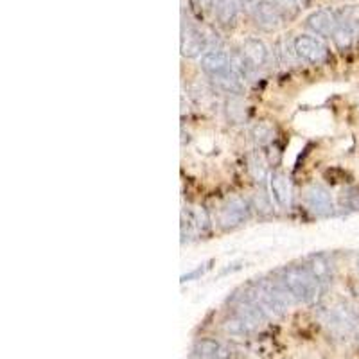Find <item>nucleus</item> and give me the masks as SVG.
<instances>
[{"label":"nucleus","instance_id":"obj_1","mask_svg":"<svg viewBox=\"0 0 359 359\" xmlns=\"http://www.w3.org/2000/svg\"><path fill=\"white\" fill-rule=\"evenodd\" d=\"M278 278L290 290L297 302H313L314 298L318 297L320 287H322V284L311 275L306 264L286 266L278 271Z\"/></svg>","mask_w":359,"mask_h":359},{"label":"nucleus","instance_id":"obj_2","mask_svg":"<svg viewBox=\"0 0 359 359\" xmlns=\"http://www.w3.org/2000/svg\"><path fill=\"white\" fill-rule=\"evenodd\" d=\"M323 322L329 325V329L338 334H351V332L358 331L359 327V316L352 307L345 306V304H338L323 313Z\"/></svg>","mask_w":359,"mask_h":359},{"label":"nucleus","instance_id":"obj_3","mask_svg":"<svg viewBox=\"0 0 359 359\" xmlns=\"http://www.w3.org/2000/svg\"><path fill=\"white\" fill-rule=\"evenodd\" d=\"M294 50H297L298 60L311 63V65H318L327 57V45L320 38L311 36V34H300L293 40Z\"/></svg>","mask_w":359,"mask_h":359},{"label":"nucleus","instance_id":"obj_4","mask_svg":"<svg viewBox=\"0 0 359 359\" xmlns=\"http://www.w3.org/2000/svg\"><path fill=\"white\" fill-rule=\"evenodd\" d=\"M252 205L245 198H232L219 210V224L223 229H236L250 219Z\"/></svg>","mask_w":359,"mask_h":359},{"label":"nucleus","instance_id":"obj_5","mask_svg":"<svg viewBox=\"0 0 359 359\" xmlns=\"http://www.w3.org/2000/svg\"><path fill=\"white\" fill-rule=\"evenodd\" d=\"M339 20H341V13L334 11V9L323 8L318 9V11L311 13L309 17H307V27L313 31L316 36H332L334 33V29L338 27Z\"/></svg>","mask_w":359,"mask_h":359},{"label":"nucleus","instance_id":"obj_6","mask_svg":"<svg viewBox=\"0 0 359 359\" xmlns=\"http://www.w3.org/2000/svg\"><path fill=\"white\" fill-rule=\"evenodd\" d=\"M180 50L184 57H198L201 53H207V40L196 25L185 22L182 24V38H180Z\"/></svg>","mask_w":359,"mask_h":359},{"label":"nucleus","instance_id":"obj_7","mask_svg":"<svg viewBox=\"0 0 359 359\" xmlns=\"http://www.w3.org/2000/svg\"><path fill=\"white\" fill-rule=\"evenodd\" d=\"M304 201H306V207L314 216L327 217L334 212V203H332L331 194L322 185H311L306 194H304Z\"/></svg>","mask_w":359,"mask_h":359},{"label":"nucleus","instance_id":"obj_8","mask_svg":"<svg viewBox=\"0 0 359 359\" xmlns=\"http://www.w3.org/2000/svg\"><path fill=\"white\" fill-rule=\"evenodd\" d=\"M241 54L243 62L246 63V67L250 69V72H255L259 70L261 67H264L268 63V47L264 45V41L259 40V38H246L241 45Z\"/></svg>","mask_w":359,"mask_h":359},{"label":"nucleus","instance_id":"obj_9","mask_svg":"<svg viewBox=\"0 0 359 359\" xmlns=\"http://www.w3.org/2000/svg\"><path fill=\"white\" fill-rule=\"evenodd\" d=\"M208 214L203 207H189L187 210L182 212V236L196 237L201 236L208 230Z\"/></svg>","mask_w":359,"mask_h":359},{"label":"nucleus","instance_id":"obj_10","mask_svg":"<svg viewBox=\"0 0 359 359\" xmlns=\"http://www.w3.org/2000/svg\"><path fill=\"white\" fill-rule=\"evenodd\" d=\"M269 192L271 200L280 208H291L293 203V187H291L290 176L284 171H273L269 175Z\"/></svg>","mask_w":359,"mask_h":359},{"label":"nucleus","instance_id":"obj_11","mask_svg":"<svg viewBox=\"0 0 359 359\" xmlns=\"http://www.w3.org/2000/svg\"><path fill=\"white\" fill-rule=\"evenodd\" d=\"M253 20L264 31H277L282 25V13L271 0H262L252 13Z\"/></svg>","mask_w":359,"mask_h":359},{"label":"nucleus","instance_id":"obj_12","mask_svg":"<svg viewBox=\"0 0 359 359\" xmlns=\"http://www.w3.org/2000/svg\"><path fill=\"white\" fill-rule=\"evenodd\" d=\"M212 83L219 92L229 94L230 97H233V95H241L243 92H245V86H246L245 85L246 79L243 78L241 72H239L233 65L230 67L229 70H224L223 74L212 78Z\"/></svg>","mask_w":359,"mask_h":359},{"label":"nucleus","instance_id":"obj_13","mask_svg":"<svg viewBox=\"0 0 359 359\" xmlns=\"http://www.w3.org/2000/svg\"><path fill=\"white\" fill-rule=\"evenodd\" d=\"M200 63L205 74H208L210 78H216L232 67V56L221 49H208L207 53H203Z\"/></svg>","mask_w":359,"mask_h":359},{"label":"nucleus","instance_id":"obj_14","mask_svg":"<svg viewBox=\"0 0 359 359\" xmlns=\"http://www.w3.org/2000/svg\"><path fill=\"white\" fill-rule=\"evenodd\" d=\"M304 264L307 266L311 275H313L322 286L332 278V264L331 261L327 259L325 253H313V255H309V257L306 259Z\"/></svg>","mask_w":359,"mask_h":359},{"label":"nucleus","instance_id":"obj_15","mask_svg":"<svg viewBox=\"0 0 359 359\" xmlns=\"http://www.w3.org/2000/svg\"><path fill=\"white\" fill-rule=\"evenodd\" d=\"M194 354L198 355V359H226L229 348L217 339L203 338L194 343Z\"/></svg>","mask_w":359,"mask_h":359},{"label":"nucleus","instance_id":"obj_16","mask_svg":"<svg viewBox=\"0 0 359 359\" xmlns=\"http://www.w3.org/2000/svg\"><path fill=\"white\" fill-rule=\"evenodd\" d=\"M358 34L359 33L355 31L354 25H352L347 18L343 17V13H341V20H339L338 27L334 29V33H332V36H331L336 47H338L339 50L351 49V45L354 43V40Z\"/></svg>","mask_w":359,"mask_h":359},{"label":"nucleus","instance_id":"obj_17","mask_svg":"<svg viewBox=\"0 0 359 359\" xmlns=\"http://www.w3.org/2000/svg\"><path fill=\"white\" fill-rule=\"evenodd\" d=\"M239 0H216V17L223 27H232L239 15Z\"/></svg>","mask_w":359,"mask_h":359},{"label":"nucleus","instance_id":"obj_18","mask_svg":"<svg viewBox=\"0 0 359 359\" xmlns=\"http://www.w3.org/2000/svg\"><path fill=\"white\" fill-rule=\"evenodd\" d=\"M248 172L257 184H264L266 180L269 178L268 162H266L261 151H253L248 155Z\"/></svg>","mask_w":359,"mask_h":359},{"label":"nucleus","instance_id":"obj_19","mask_svg":"<svg viewBox=\"0 0 359 359\" xmlns=\"http://www.w3.org/2000/svg\"><path fill=\"white\" fill-rule=\"evenodd\" d=\"M224 110H226V117L230 123L239 124L246 118V108L241 102V95H233V97L226 99L224 102Z\"/></svg>","mask_w":359,"mask_h":359},{"label":"nucleus","instance_id":"obj_20","mask_svg":"<svg viewBox=\"0 0 359 359\" xmlns=\"http://www.w3.org/2000/svg\"><path fill=\"white\" fill-rule=\"evenodd\" d=\"M252 139L259 147L268 146L275 139V128L268 123H259L252 128Z\"/></svg>","mask_w":359,"mask_h":359},{"label":"nucleus","instance_id":"obj_21","mask_svg":"<svg viewBox=\"0 0 359 359\" xmlns=\"http://www.w3.org/2000/svg\"><path fill=\"white\" fill-rule=\"evenodd\" d=\"M223 329L232 336H245L250 334L252 331H255L250 323H246L245 320H243L241 316H237L236 313H233L232 318H229L223 323Z\"/></svg>","mask_w":359,"mask_h":359},{"label":"nucleus","instance_id":"obj_22","mask_svg":"<svg viewBox=\"0 0 359 359\" xmlns=\"http://www.w3.org/2000/svg\"><path fill=\"white\" fill-rule=\"evenodd\" d=\"M250 205H252L253 210H257L259 214H269L271 212V200H269L268 194L264 192H255L250 200Z\"/></svg>","mask_w":359,"mask_h":359},{"label":"nucleus","instance_id":"obj_23","mask_svg":"<svg viewBox=\"0 0 359 359\" xmlns=\"http://www.w3.org/2000/svg\"><path fill=\"white\" fill-rule=\"evenodd\" d=\"M343 205L354 212H359V187H348L341 194Z\"/></svg>","mask_w":359,"mask_h":359},{"label":"nucleus","instance_id":"obj_24","mask_svg":"<svg viewBox=\"0 0 359 359\" xmlns=\"http://www.w3.org/2000/svg\"><path fill=\"white\" fill-rule=\"evenodd\" d=\"M271 2H273L280 11L290 13H294L298 9V6H300V0H271Z\"/></svg>","mask_w":359,"mask_h":359},{"label":"nucleus","instance_id":"obj_25","mask_svg":"<svg viewBox=\"0 0 359 359\" xmlns=\"http://www.w3.org/2000/svg\"><path fill=\"white\" fill-rule=\"evenodd\" d=\"M208 264H210V262H208ZM208 264H203V268H196V269H194V271H191V273L184 275V277H182V280L187 282V280H192V278L200 277V275H203L205 271H207V269L210 268V266H208Z\"/></svg>","mask_w":359,"mask_h":359},{"label":"nucleus","instance_id":"obj_26","mask_svg":"<svg viewBox=\"0 0 359 359\" xmlns=\"http://www.w3.org/2000/svg\"><path fill=\"white\" fill-rule=\"evenodd\" d=\"M194 4L201 13H208L214 8V0H194Z\"/></svg>","mask_w":359,"mask_h":359},{"label":"nucleus","instance_id":"obj_27","mask_svg":"<svg viewBox=\"0 0 359 359\" xmlns=\"http://www.w3.org/2000/svg\"><path fill=\"white\" fill-rule=\"evenodd\" d=\"M261 2L262 0H239V6H241L243 9H246L248 13H253V9L257 8Z\"/></svg>","mask_w":359,"mask_h":359},{"label":"nucleus","instance_id":"obj_28","mask_svg":"<svg viewBox=\"0 0 359 359\" xmlns=\"http://www.w3.org/2000/svg\"><path fill=\"white\" fill-rule=\"evenodd\" d=\"M358 271H359V261H358Z\"/></svg>","mask_w":359,"mask_h":359}]
</instances>
